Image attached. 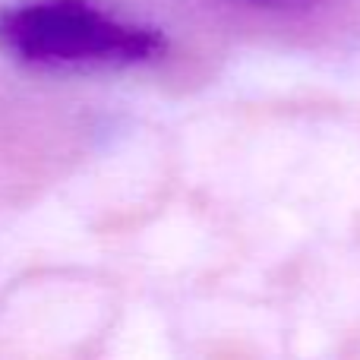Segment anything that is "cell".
<instances>
[{"instance_id": "1", "label": "cell", "mask_w": 360, "mask_h": 360, "mask_svg": "<svg viewBox=\"0 0 360 360\" xmlns=\"http://www.w3.org/2000/svg\"><path fill=\"white\" fill-rule=\"evenodd\" d=\"M0 48L32 67H139L165 57L168 38L92 0H32L0 13Z\"/></svg>"}, {"instance_id": "2", "label": "cell", "mask_w": 360, "mask_h": 360, "mask_svg": "<svg viewBox=\"0 0 360 360\" xmlns=\"http://www.w3.org/2000/svg\"><path fill=\"white\" fill-rule=\"evenodd\" d=\"M234 4H247V6H256V10H288V6L307 4V0H234Z\"/></svg>"}]
</instances>
